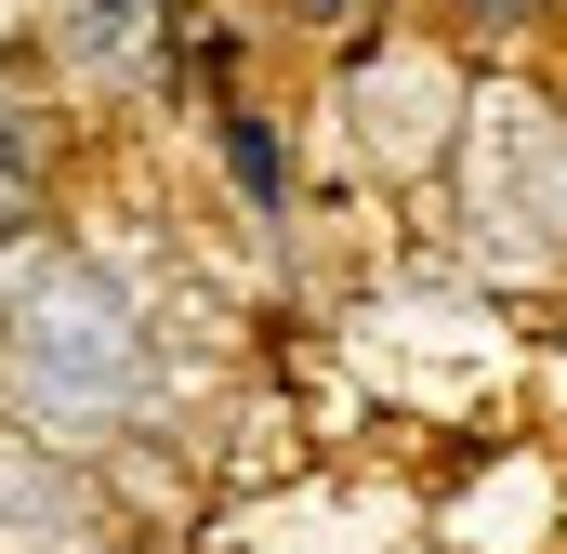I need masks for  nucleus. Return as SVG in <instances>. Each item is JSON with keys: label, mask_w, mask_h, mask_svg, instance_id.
<instances>
[{"label": "nucleus", "mask_w": 567, "mask_h": 554, "mask_svg": "<svg viewBox=\"0 0 567 554\" xmlns=\"http://www.w3.org/2000/svg\"><path fill=\"white\" fill-rule=\"evenodd\" d=\"M212 158H225V185L251 198V225H290V198H303V158H290L278 106H251V93H212Z\"/></svg>", "instance_id": "1"}, {"label": "nucleus", "mask_w": 567, "mask_h": 554, "mask_svg": "<svg viewBox=\"0 0 567 554\" xmlns=\"http://www.w3.org/2000/svg\"><path fill=\"white\" fill-rule=\"evenodd\" d=\"M290 27H303V40H343V27H370V13H383V0H278Z\"/></svg>", "instance_id": "2"}, {"label": "nucleus", "mask_w": 567, "mask_h": 554, "mask_svg": "<svg viewBox=\"0 0 567 554\" xmlns=\"http://www.w3.org/2000/svg\"><path fill=\"white\" fill-rule=\"evenodd\" d=\"M0 185H13V198L40 185V158H27V133H13V106H0Z\"/></svg>", "instance_id": "3"}, {"label": "nucleus", "mask_w": 567, "mask_h": 554, "mask_svg": "<svg viewBox=\"0 0 567 554\" xmlns=\"http://www.w3.org/2000/svg\"><path fill=\"white\" fill-rule=\"evenodd\" d=\"M53 13H66V0H53Z\"/></svg>", "instance_id": "4"}]
</instances>
